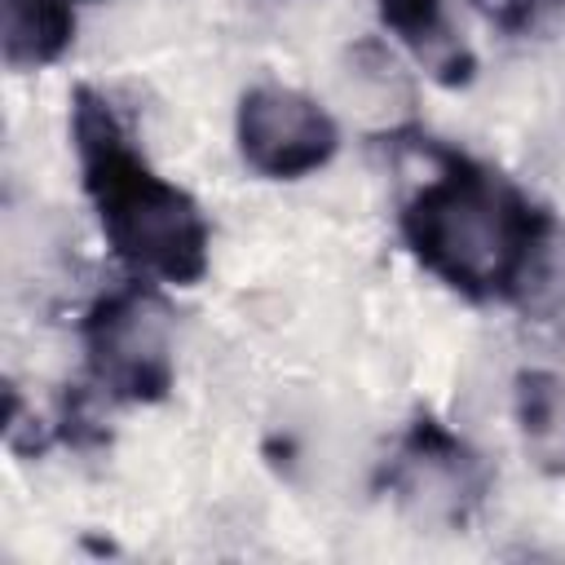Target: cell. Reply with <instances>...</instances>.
<instances>
[{"label": "cell", "mask_w": 565, "mask_h": 565, "mask_svg": "<svg viewBox=\"0 0 565 565\" xmlns=\"http://www.w3.org/2000/svg\"><path fill=\"white\" fill-rule=\"evenodd\" d=\"M552 216L512 181L455 150L441 154L402 207V238L415 260L468 300H508L525 287Z\"/></svg>", "instance_id": "obj_1"}, {"label": "cell", "mask_w": 565, "mask_h": 565, "mask_svg": "<svg viewBox=\"0 0 565 565\" xmlns=\"http://www.w3.org/2000/svg\"><path fill=\"white\" fill-rule=\"evenodd\" d=\"M71 141L110 252L146 278L177 287L199 282L212 247L199 203L137 154L110 102L93 88H75L71 97Z\"/></svg>", "instance_id": "obj_2"}, {"label": "cell", "mask_w": 565, "mask_h": 565, "mask_svg": "<svg viewBox=\"0 0 565 565\" xmlns=\"http://www.w3.org/2000/svg\"><path fill=\"white\" fill-rule=\"evenodd\" d=\"M84 358L93 380L119 402H163L177 366H172V318L159 291L128 282L102 296L84 322Z\"/></svg>", "instance_id": "obj_3"}, {"label": "cell", "mask_w": 565, "mask_h": 565, "mask_svg": "<svg viewBox=\"0 0 565 565\" xmlns=\"http://www.w3.org/2000/svg\"><path fill=\"white\" fill-rule=\"evenodd\" d=\"M234 137L247 168L269 181H300L327 168L340 150L331 110L318 97L278 84H256L238 97Z\"/></svg>", "instance_id": "obj_4"}, {"label": "cell", "mask_w": 565, "mask_h": 565, "mask_svg": "<svg viewBox=\"0 0 565 565\" xmlns=\"http://www.w3.org/2000/svg\"><path fill=\"white\" fill-rule=\"evenodd\" d=\"M79 0H0V44L13 71L57 62L75 40Z\"/></svg>", "instance_id": "obj_5"}, {"label": "cell", "mask_w": 565, "mask_h": 565, "mask_svg": "<svg viewBox=\"0 0 565 565\" xmlns=\"http://www.w3.org/2000/svg\"><path fill=\"white\" fill-rule=\"evenodd\" d=\"M375 13L424 66H433L437 79L463 84L472 75L468 49L450 35L446 0H375Z\"/></svg>", "instance_id": "obj_6"}, {"label": "cell", "mask_w": 565, "mask_h": 565, "mask_svg": "<svg viewBox=\"0 0 565 565\" xmlns=\"http://www.w3.org/2000/svg\"><path fill=\"white\" fill-rule=\"evenodd\" d=\"M516 424L543 468H565V380L552 371L516 375Z\"/></svg>", "instance_id": "obj_7"}]
</instances>
